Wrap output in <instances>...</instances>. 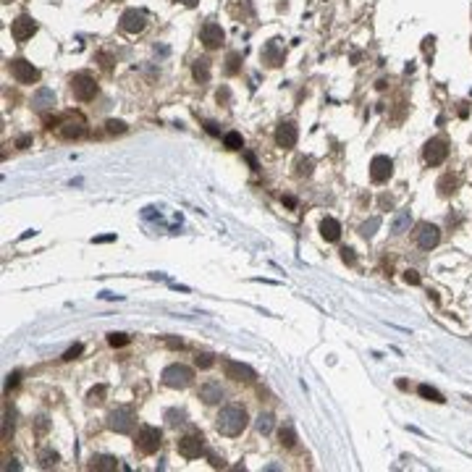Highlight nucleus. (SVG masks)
Wrapping results in <instances>:
<instances>
[{"label":"nucleus","mask_w":472,"mask_h":472,"mask_svg":"<svg viewBox=\"0 0 472 472\" xmlns=\"http://www.w3.org/2000/svg\"><path fill=\"white\" fill-rule=\"evenodd\" d=\"M247 422H250V417H247V409L239 407V404H229V407H223L215 417V428L220 436H239Z\"/></svg>","instance_id":"1"},{"label":"nucleus","mask_w":472,"mask_h":472,"mask_svg":"<svg viewBox=\"0 0 472 472\" xmlns=\"http://www.w3.org/2000/svg\"><path fill=\"white\" fill-rule=\"evenodd\" d=\"M160 378H163V383L168 388H189L194 383V370L181 365V362H176V365H168Z\"/></svg>","instance_id":"2"},{"label":"nucleus","mask_w":472,"mask_h":472,"mask_svg":"<svg viewBox=\"0 0 472 472\" xmlns=\"http://www.w3.org/2000/svg\"><path fill=\"white\" fill-rule=\"evenodd\" d=\"M134 422H137V415H134V409L126 407V404H121V407H116L108 415V428L116 430V433H131Z\"/></svg>","instance_id":"3"},{"label":"nucleus","mask_w":472,"mask_h":472,"mask_svg":"<svg viewBox=\"0 0 472 472\" xmlns=\"http://www.w3.org/2000/svg\"><path fill=\"white\" fill-rule=\"evenodd\" d=\"M163 443V433L155 428V425H142L137 433V448L142 454H155Z\"/></svg>","instance_id":"4"},{"label":"nucleus","mask_w":472,"mask_h":472,"mask_svg":"<svg viewBox=\"0 0 472 472\" xmlns=\"http://www.w3.org/2000/svg\"><path fill=\"white\" fill-rule=\"evenodd\" d=\"M176 448L184 459H199V454H205V438H202V433H189L178 438Z\"/></svg>","instance_id":"5"},{"label":"nucleus","mask_w":472,"mask_h":472,"mask_svg":"<svg viewBox=\"0 0 472 472\" xmlns=\"http://www.w3.org/2000/svg\"><path fill=\"white\" fill-rule=\"evenodd\" d=\"M11 76L18 84H34L39 79V71H37V66L29 63L27 58H13L11 60Z\"/></svg>","instance_id":"6"},{"label":"nucleus","mask_w":472,"mask_h":472,"mask_svg":"<svg viewBox=\"0 0 472 472\" xmlns=\"http://www.w3.org/2000/svg\"><path fill=\"white\" fill-rule=\"evenodd\" d=\"M71 92H74L76 100L87 102V100H92L97 95V81L89 74H76V76H71Z\"/></svg>","instance_id":"7"},{"label":"nucleus","mask_w":472,"mask_h":472,"mask_svg":"<svg viewBox=\"0 0 472 472\" xmlns=\"http://www.w3.org/2000/svg\"><path fill=\"white\" fill-rule=\"evenodd\" d=\"M223 373H226V378H231V380H239V383H252L257 378L250 365L236 362V359H223Z\"/></svg>","instance_id":"8"},{"label":"nucleus","mask_w":472,"mask_h":472,"mask_svg":"<svg viewBox=\"0 0 472 472\" xmlns=\"http://www.w3.org/2000/svg\"><path fill=\"white\" fill-rule=\"evenodd\" d=\"M118 27H121V32H126V34H139V32L147 27V16H145L142 11H137V8H129V11L121 13Z\"/></svg>","instance_id":"9"},{"label":"nucleus","mask_w":472,"mask_h":472,"mask_svg":"<svg viewBox=\"0 0 472 472\" xmlns=\"http://www.w3.org/2000/svg\"><path fill=\"white\" fill-rule=\"evenodd\" d=\"M422 157H425V163L428 166H441L446 157H448V147H446V142L441 139V137H436V139H430V142H425V147H422Z\"/></svg>","instance_id":"10"},{"label":"nucleus","mask_w":472,"mask_h":472,"mask_svg":"<svg viewBox=\"0 0 472 472\" xmlns=\"http://www.w3.org/2000/svg\"><path fill=\"white\" fill-rule=\"evenodd\" d=\"M415 241L420 250H433V247L441 241V229L433 226V223H420L415 231Z\"/></svg>","instance_id":"11"},{"label":"nucleus","mask_w":472,"mask_h":472,"mask_svg":"<svg viewBox=\"0 0 472 472\" xmlns=\"http://www.w3.org/2000/svg\"><path fill=\"white\" fill-rule=\"evenodd\" d=\"M391 173H394L391 157L388 155H375L373 163H370V178H373V181L375 184H383V181H388V178H391Z\"/></svg>","instance_id":"12"},{"label":"nucleus","mask_w":472,"mask_h":472,"mask_svg":"<svg viewBox=\"0 0 472 472\" xmlns=\"http://www.w3.org/2000/svg\"><path fill=\"white\" fill-rule=\"evenodd\" d=\"M199 37H202V45H205L208 50H215L223 45V39H226V32H223L220 24H215V21H208V24H202Z\"/></svg>","instance_id":"13"},{"label":"nucleus","mask_w":472,"mask_h":472,"mask_svg":"<svg viewBox=\"0 0 472 472\" xmlns=\"http://www.w3.org/2000/svg\"><path fill=\"white\" fill-rule=\"evenodd\" d=\"M34 32H37V21H34L32 16H27V13L18 16L13 24H11V34H13L16 42H27Z\"/></svg>","instance_id":"14"},{"label":"nucleus","mask_w":472,"mask_h":472,"mask_svg":"<svg viewBox=\"0 0 472 472\" xmlns=\"http://www.w3.org/2000/svg\"><path fill=\"white\" fill-rule=\"evenodd\" d=\"M297 139H299V131H297V126L291 124V121H283V124L276 129V145H278L281 150L297 147Z\"/></svg>","instance_id":"15"},{"label":"nucleus","mask_w":472,"mask_h":472,"mask_svg":"<svg viewBox=\"0 0 472 472\" xmlns=\"http://www.w3.org/2000/svg\"><path fill=\"white\" fill-rule=\"evenodd\" d=\"M55 131L60 134L63 139H79L84 134V121L81 118H69L66 116L63 121H55Z\"/></svg>","instance_id":"16"},{"label":"nucleus","mask_w":472,"mask_h":472,"mask_svg":"<svg viewBox=\"0 0 472 472\" xmlns=\"http://www.w3.org/2000/svg\"><path fill=\"white\" fill-rule=\"evenodd\" d=\"M199 399L205 404H220L223 401V388L218 380H208V383L199 386Z\"/></svg>","instance_id":"17"},{"label":"nucleus","mask_w":472,"mask_h":472,"mask_svg":"<svg viewBox=\"0 0 472 472\" xmlns=\"http://www.w3.org/2000/svg\"><path fill=\"white\" fill-rule=\"evenodd\" d=\"M53 105H55V95H53V89H48V87L37 89V95L32 97V108L37 110V113H45V110L53 108Z\"/></svg>","instance_id":"18"},{"label":"nucleus","mask_w":472,"mask_h":472,"mask_svg":"<svg viewBox=\"0 0 472 472\" xmlns=\"http://www.w3.org/2000/svg\"><path fill=\"white\" fill-rule=\"evenodd\" d=\"M320 234H323V239H328V241H339V236H341V223L336 220V218H323Z\"/></svg>","instance_id":"19"},{"label":"nucleus","mask_w":472,"mask_h":472,"mask_svg":"<svg viewBox=\"0 0 472 472\" xmlns=\"http://www.w3.org/2000/svg\"><path fill=\"white\" fill-rule=\"evenodd\" d=\"M457 187H459V176H454V173H443L438 178V194L441 197H452L457 192Z\"/></svg>","instance_id":"20"},{"label":"nucleus","mask_w":472,"mask_h":472,"mask_svg":"<svg viewBox=\"0 0 472 472\" xmlns=\"http://www.w3.org/2000/svg\"><path fill=\"white\" fill-rule=\"evenodd\" d=\"M192 76H194L199 84H208V81H210V60H208V58H197L194 66H192Z\"/></svg>","instance_id":"21"},{"label":"nucleus","mask_w":472,"mask_h":472,"mask_svg":"<svg viewBox=\"0 0 472 472\" xmlns=\"http://www.w3.org/2000/svg\"><path fill=\"white\" fill-rule=\"evenodd\" d=\"M409 226H412V213L401 210V213H396V218L391 223V231L394 234H404V231H409Z\"/></svg>","instance_id":"22"},{"label":"nucleus","mask_w":472,"mask_h":472,"mask_svg":"<svg viewBox=\"0 0 472 472\" xmlns=\"http://www.w3.org/2000/svg\"><path fill=\"white\" fill-rule=\"evenodd\" d=\"M118 467V459L116 457H92L89 462V469H102V472H110Z\"/></svg>","instance_id":"23"},{"label":"nucleus","mask_w":472,"mask_h":472,"mask_svg":"<svg viewBox=\"0 0 472 472\" xmlns=\"http://www.w3.org/2000/svg\"><path fill=\"white\" fill-rule=\"evenodd\" d=\"M273 425H276V417L271 415V412H262L257 420H255V428H257V433H262V436H268L273 430Z\"/></svg>","instance_id":"24"},{"label":"nucleus","mask_w":472,"mask_h":472,"mask_svg":"<svg viewBox=\"0 0 472 472\" xmlns=\"http://www.w3.org/2000/svg\"><path fill=\"white\" fill-rule=\"evenodd\" d=\"M262 58H265V63H271V66H281L283 63V53L276 48V42H271L268 48L262 50Z\"/></svg>","instance_id":"25"},{"label":"nucleus","mask_w":472,"mask_h":472,"mask_svg":"<svg viewBox=\"0 0 472 472\" xmlns=\"http://www.w3.org/2000/svg\"><path fill=\"white\" fill-rule=\"evenodd\" d=\"M278 438H281V446L291 448V446H294V443H297V430H294V428H291V425L286 422V425H283V428L278 430Z\"/></svg>","instance_id":"26"},{"label":"nucleus","mask_w":472,"mask_h":472,"mask_svg":"<svg viewBox=\"0 0 472 472\" xmlns=\"http://www.w3.org/2000/svg\"><path fill=\"white\" fill-rule=\"evenodd\" d=\"M166 422H168V428H178V425L187 422V412L184 409H168L166 412Z\"/></svg>","instance_id":"27"},{"label":"nucleus","mask_w":472,"mask_h":472,"mask_svg":"<svg viewBox=\"0 0 472 472\" xmlns=\"http://www.w3.org/2000/svg\"><path fill=\"white\" fill-rule=\"evenodd\" d=\"M55 464H58V454L50 452V448H42V452H39V467L42 469H50Z\"/></svg>","instance_id":"28"},{"label":"nucleus","mask_w":472,"mask_h":472,"mask_svg":"<svg viewBox=\"0 0 472 472\" xmlns=\"http://www.w3.org/2000/svg\"><path fill=\"white\" fill-rule=\"evenodd\" d=\"M417 391H420V396H422V399H428V401H438V404H441V401H446V399H443V394H441V391H436V388H433V386H428V383H422Z\"/></svg>","instance_id":"29"},{"label":"nucleus","mask_w":472,"mask_h":472,"mask_svg":"<svg viewBox=\"0 0 472 472\" xmlns=\"http://www.w3.org/2000/svg\"><path fill=\"white\" fill-rule=\"evenodd\" d=\"M223 145H226V150H241L244 147V139L239 131H229L226 137H223Z\"/></svg>","instance_id":"30"},{"label":"nucleus","mask_w":472,"mask_h":472,"mask_svg":"<svg viewBox=\"0 0 472 472\" xmlns=\"http://www.w3.org/2000/svg\"><path fill=\"white\" fill-rule=\"evenodd\" d=\"M194 365H197V367H202V370H208V367H213V365H215V357H213L210 352H197Z\"/></svg>","instance_id":"31"},{"label":"nucleus","mask_w":472,"mask_h":472,"mask_svg":"<svg viewBox=\"0 0 472 472\" xmlns=\"http://www.w3.org/2000/svg\"><path fill=\"white\" fill-rule=\"evenodd\" d=\"M239 63H241V55L239 53H229V58H226V74H236L239 71Z\"/></svg>","instance_id":"32"},{"label":"nucleus","mask_w":472,"mask_h":472,"mask_svg":"<svg viewBox=\"0 0 472 472\" xmlns=\"http://www.w3.org/2000/svg\"><path fill=\"white\" fill-rule=\"evenodd\" d=\"M378 226H380V218H370L367 223H362V229H359V231H362V236H367V239H370V236L375 234V229H378Z\"/></svg>","instance_id":"33"},{"label":"nucleus","mask_w":472,"mask_h":472,"mask_svg":"<svg viewBox=\"0 0 472 472\" xmlns=\"http://www.w3.org/2000/svg\"><path fill=\"white\" fill-rule=\"evenodd\" d=\"M105 394H108V386H97V388L89 391V396H87V399L92 401V404H100V401L105 399Z\"/></svg>","instance_id":"34"},{"label":"nucleus","mask_w":472,"mask_h":472,"mask_svg":"<svg viewBox=\"0 0 472 472\" xmlns=\"http://www.w3.org/2000/svg\"><path fill=\"white\" fill-rule=\"evenodd\" d=\"M108 344L110 346H126L129 344V336L126 333H110L108 336Z\"/></svg>","instance_id":"35"},{"label":"nucleus","mask_w":472,"mask_h":472,"mask_svg":"<svg viewBox=\"0 0 472 472\" xmlns=\"http://www.w3.org/2000/svg\"><path fill=\"white\" fill-rule=\"evenodd\" d=\"M310 173H312V160L310 157H302L297 163V176H310Z\"/></svg>","instance_id":"36"},{"label":"nucleus","mask_w":472,"mask_h":472,"mask_svg":"<svg viewBox=\"0 0 472 472\" xmlns=\"http://www.w3.org/2000/svg\"><path fill=\"white\" fill-rule=\"evenodd\" d=\"M105 126H108L110 134H124V131H126V124H124V121H108Z\"/></svg>","instance_id":"37"},{"label":"nucleus","mask_w":472,"mask_h":472,"mask_svg":"<svg viewBox=\"0 0 472 472\" xmlns=\"http://www.w3.org/2000/svg\"><path fill=\"white\" fill-rule=\"evenodd\" d=\"M81 352H84V346H81V344H74V346H71L69 352L63 354V359H76V357H79Z\"/></svg>","instance_id":"38"},{"label":"nucleus","mask_w":472,"mask_h":472,"mask_svg":"<svg viewBox=\"0 0 472 472\" xmlns=\"http://www.w3.org/2000/svg\"><path fill=\"white\" fill-rule=\"evenodd\" d=\"M18 378H21V375H18V373H11V375H8V380H6V388H8V391H11V388H16V386H18Z\"/></svg>","instance_id":"39"},{"label":"nucleus","mask_w":472,"mask_h":472,"mask_svg":"<svg viewBox=\"0 0 472 472\" xmlns=\"http://www.w3.org/2000/svg\"><path fill=\"white\" fill-rule=\"evenodd\" d=\"M404 278H407V283H412V286H417V283H420L417 271H407V273H404Z\"/></svg>","instance_id":"40"},{"label":"nucleus","mask_w":472,"mask_h":472,"mask_svg":"<svg viewBox=\"0 0 472 472\" xmlns=\"http://www.w3.org/2000/svg\"><path fill=\"white\" fill-rule=\"evenodd\" d=\"M205 131H208V134H213V137H218V134H220V129H218V124H215V121H208V124H205Z\"/></svg>","instance_id":"41"},{"label":"nucleus","mask_w":472,"mask_h":472,"mask_svg":"<svg viewBox=\"0 0 472 472\" xmlns=\"http://www.w3.org/2000/svg\"><path fill=\"white\" fill-rule=\"evenodd\" d=\"M341 257H344V262H349V265H354V250H341Z\"/></svg>","instance_id":"42"},{"label":"nucleus","mask_w":472,"mask_h":472,"mask_svg":"<svg viewBox=\"0 0 472 472\" xmlns=\"http://www.w3.org/2000/svg\"><path fill=\"white\" fill-rule=\"evenodd\" d=\"M29 145H32V137H29V134H27V137H21V139L16 142V147H21V150H24V147H29Z\"/></svg>","instance_id":"43"},{"label":"nucleus","mask_w":472,"mask_h":472,"mask_svg":"<svg viewBox=\"0 0 472 472\" xmlns=\"http://www.w3.org/2000/svg\"><path fill=\"white\" fill-rule=\"evenodd\" d=\"M210 464H213V467H223V459L215 457V454H210Z\"/></svg>","instance_id":"44"},{"label":"nucleus","mask_w":472,"mask_h":472,"mask_svg":"<svg viewBox=\"0 0 472 472\" xmlns=\"http://www.w3.org/2000/svg\"><path fill=\"white\" fill-rule=\"evenodd\" d=\"M283 205L286 208H297V199L294 197H283Z\"/></svg>","instance_id":"45"},{"label":"nucleus","mask_w":472,"mask_h":472,"mask_svg":"<svg viewBox=\"0 0 472 472\" xmlns=\"http://www.w3.org/2000/svg\"><path fill=\"white\" fill-rule=\"evenodd\" d=\"M176 3H184L187 8H194V6L199 3V0H176Z\"/></svg>","instance_id":"46"},{"label":"nucleus","mask_w":472,"mask_h":472,"mask_svg":"<svg viewBox=\"0 0 472 472\" xmlns=\"http://www.w3.org/2000/svg\"><path fill=\"white\" fill-rule=\"evenodd\" d=\"M168 346H171V349H176V346L181 349V339H168Z\"/></svg>","instance_id":"47"},{"label":"nucleus","mask_w":472,"mask_h":472,"mask_svg":"<svg viewBox=\"0 0 472 472\" xmlns=\"http://www.w3.org/2000/svg\"><path fill=\"white\" fill-rule=\"evenodd\" d=\"M380 205H383V208H391L394 199H391V197H380Z\"/></svg>","instance_id":"48"},{"label":"nucleus","mask_w":472,"mask_h":472,"mask_svg":"<svg viewBox=\"0 0 472 472\" xmlns=\"http://www.w3.org/2000/svg\"><path fill=\"white\" fill-rule=\"evenodd\" d=\"M247 160H250V166H252V168H257V160H255V155H250V152H247Z\"/></svg>","instance_id":"49"}]
</instances>
